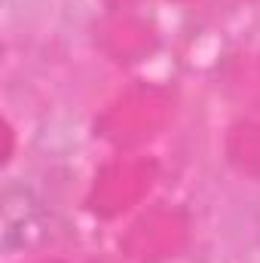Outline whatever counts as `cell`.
<instances>
[{"mask_svg":"<svg viewBox=\"0 0 260 263\" xmlns=\"http://www.w3.org/2000/svg\"><path fill=\"white\" fill-rule=\"evenodd\" d=\"M49 233V211L28 187H6L3 193V251H31Z\"/></svg>","mask_w":260,"mask_h":263,"instance_id":"obj_1","label":"cell"}]
</instances>
